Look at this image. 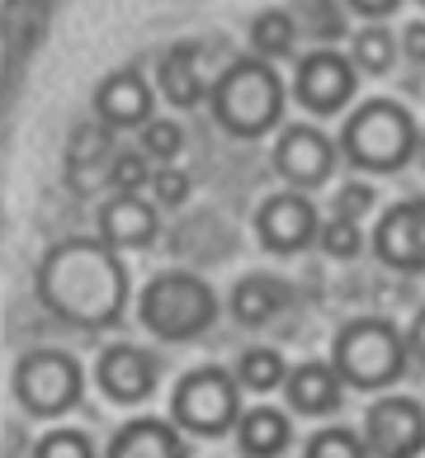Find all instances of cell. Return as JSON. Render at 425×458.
<instances>
[{"instance_id":"4dcf8cb0","label":"cell","mask_w":425,"mask_h":458,"mask_svg":"<svg viewBox=\"0 0 425 458\" xmlns=\"http://www.w3.org/2000/svg\"><path fill=\"white\" fill-rule=\"evenodd\" d=\"M151 194H157V203H166V208H180V203L190 199V175H184L180 165H161L157 180H151Z\"/></svg>"},{"instance_id":"277c9868","label":"cell","mask_w":425,"mask_h":458,"mask_svg":"<svg viewBox=\"0 0 425 458\" xmlns=\"http://www.w3.org/2000/svg\"><path fill=\"white\" fill-rule=\"evenodd\" d=\"M208 105H213L217 128H227L232 138H265L284 118V81L269 62L242 57L213 81Z\"/></svg>"},{"instance_id":"484cf974","label":"cell","mask_w":425,"mask_h":458,"mask_svg":"<svg viewBox=\"0 0 425 458\" xmlns=\"http://www.w3.org/2000/svg\"><path fill=\"white\" fill-rule=\"evenodd\" d=\"M317 246L327 250V256H336V260H354L364 250V227L345 223V217H327L321 232H317Z\"/></svg>"},{"instance_id":"3957f363","label":"cell","mask_w":425,"mask_h":458,"mask_svg":"<svg viewBox=\"0 0 425 458\" xmlns=\"http://www.w3.org/2000/svg\"><path fill=\"white\" fill-rule=\"evenodd\" d=\"M331 364L340 373L345 387H360V393H387L406 364H412V350H406V331L387 317H354L336 331L331 341Z\"/></svg>"},{"instance_id":"9c48e42d","label":"cell","mask_w":425,"mask_h":458,"mask_svg":"<svg viewBox=\"0 0 425 458\" xmlns=\"http://www.w3.org/2000/svg\"><path fill=\"white\" fill-rule=\"evenodd\" d=\"M95 383L114 406H142L161 383V360L132 341H114L95 360Z\"/></svg>"},{"instance_id":"6da1fadb","label":"cell","mask_w":425,"mask_h":458,"mask_svg":"<svg viewBox=\"0 0 425 458\" xmlns=\"http://www.w3.org/2000/svg\"><path fill=\"white\" fill-rule=\"evenodd\" d=\"M33 293L62 327L76 331H109L123 321L132 284L128 265L99 236H66L38 260Z\"/></svg>"},{"instance_id":"836d02e7","label":"cell","mask_w":425,"mask_h":458,"mask_svg":"<svg viewBox=\"0 0 425 458\" xmlns=\"http://www.w3.org/2000/svg\"><path fill=\"white\" fill-rule=\"evenodd\" d=\"M402 0H350L354 14H369V20H383V14H393Z\"/></svg>"},{"instance_id":"5b68a950","label":"cell","mask_w":425,"mask_h":458,"mask_svg":"<svg viewBox=\"0 0 425 458\" xmlns=\"http://www.w3.org/2000/svg\"><path fill=\"white\" fill-rule=\"evenodd\" d=\"M421 147V128L406 105L397 99H364L360 109L345 118L340 128V151H345L350 165L373 175H393L406 161L416 157Z\"/></svg>"},{"instance_id":"4fadbf2b","label":"cell","mask_w":425,"mask_h":458,"mask_svg":"<svg viewBox=\"0 0 425 458\" xmlns=\"http://www.w3.org/2000/svg\"><path fill=\"white\" fill-rule=\"evenodd\" d=\"M354 76L360 72H354L350 57L331 53V47H317V53H308L298 62L293 95L308 114H340L354 95Z\"/></svg>"},{"instance_id":"d6a6232c","label":"cell","mask_w":425,"mask_h":458,"mask_svg":"<svg viewBox=\"0 0 425 458\" xmlns=\"http://www.w3.org/2000/svg\"><path fill=\"white\" fill-rule=\"evenodd\" d=\"M406 350H412V360L425 369V308L412 317V327H406Z\"/></svg>"},{"instance_id":"ac0fdd59","label":"cell","mask_w":425,"mask_h":458,"mask_svg":"<svg viewBox=\"0 0 425 458\" xmlns=\"http://www.w3.org/2000/svg\"><path fill=\"white\" fill-rule=\"evenodd\" d=\"M288 302H293V288L275 275H242L232 288V317L242 327H269Z\"/></svg>"},{"instance_id":"5bb4252c","label":"cell","mask_w":425,"mask_h":458,"mask_svg":"<svg viewBox=\"0 0 425 458\" xmlns=\"http://www.w3.org/2000/svg\"><path fill=\"white\" fill-rule=\"evenodd\" d=\"M151 95L147 76L138 66H123V72H109L105 81L95 86V118L105 128H147L151 123Z\"/></svg>"},{"instance_id":"e0dca14e","label":"cell","mask_w":425,"mask_h":458,"mask_svg":"<svg viewBox=\"0 0 425 458\" xmlns=\"http://www.w3.org/2000/svg\"><path fill=\"white\" fill-rule=\"evenodd\" d=\"M105 458H190V449H184V435L175 420L138 416L114 430V439L105 445Z\"/></svg>"},{"instance_id":"cb8c5ba5","label":"cell","mask_w":425,"mask_h":458,"mask_svg":"<svg viewBox=\"0 0 425 458\" xmlns=\"http://www.w3.org/2000/svg\"><path fill=\"white\" fill-rule=\"evenodd\" d=\"M393 57H397V38L383 24H364L360 33H354V57H350L354 72L383 76V72H393Z\"/></svg>"},{"instance_id":"f1b7e54d","label":"cell","mask_w":425,"mask_h":458,"mask_svg":"<svg viewBox=\"0 0 425 458\" xmlns=\"http://www.w3.org/2000/svg\"><path fill=\"white\" fill-rule=\"evenodd\" d=\"M147 180H157L147 171V151H118V161H114V171H109V184L118 194H142V184Z\"/></svg>"},{"instance_id":"52a82bcc","label":"cell","mask_w":425,"mask_h":458,"mask_svg":"<svg viewBox=\"0 0 425 458\" xmlns=\"http://www.w3.org/2000/svg\"><path fill=\"white\" fill-rule=\"evenodd\" d=\"M85 397V373L76 364V354L38 345L20 354L14 364V402L24 406V416L33 420H62L66 411H76Z\"/></svg>"},{"instance_id":"7402d4cb","label":"cell","mask_w":425,"mask_h":458,"mask_svg":"<svg viewBox=\"0 0 425 458\" xmlns=\"http://www.w3.org/2000/svg\"><path fill=\"white\" fill-rule=\"evenodd\" d=\"M288 373L293 369L284 364V354L275 345H251L236 354V383L251 387V393H275V387L288 383Z\"/></svg>"},{"instance_id":"7c38bea8","label":"cell","mask_w":425,"mask_h":458,"mask_svg":"<svg viewBox=\"0 0 425 458\" xmlns=\"http://www.w3.org/2000/svg\"><path fill=\"white\" fill-rule=\"evenodd\" d=\"M373 256L402 275H425V199H402L378 217Z\"/></svg>"},{"instance_id":"d4e9b609","label":"cell","mask_w":425,"mask_h":458,"mask_svg":"<svg viewBox=\"0 0 425 458\" xmlns=\"http://www.w3.org/2000/svg\"><path fill=\"white\" fill-rule=\"evenodd\" d=\"M302 458H373V454H369V445H364L360 430H350V426H327V430H317V435L308 439Z\"/></svg>"},{"instance_id":"1f68e13d","label":"cell","mask_w":425,"mask_h":458,"mask_svg":"<svg viewBox=\"0 0 425 458\" xmlns=\"http://www.w3.org/2000/svg\"><path fill=\"white\" fill-rule=\"evenodd\" d=\"M402 53L425 66V20H412V24L402 29Z\"/></svg>"},{"instance_id":"2e32d148","label":"cell","mask_w":425,"mask_h":458,"mask_svg":"<svg viewBox=\"0 0 425 458\" xmlns=\"http://www.w3.org/2000/svg\"><path fill=\"white\" fill-rule=\"evenodd\" d=\"M157 208L142 203V194H114L99 203V242L114 250H147L157 242Z\"/></svg>"},{"instance_id":"d6986e66","label":"cell","mask_w":425,"mask_h":458,"mask_svg":"<svg viewBox=\"0 0 425 458\" xmlns=\"http://www.w3.org/2000/svg\"><path fill=\"white\" fill-rule=\"evenodd\" d=\"M293 445V420L279 406H251L236 426V449L242 458H284Z\"/></svg>"},{"instance_id":"8fae6325","label":"cell","mask_w":425,"mask_h":458,"mask_svg":"<svg viewBox=\"0 0 425 458\" xmlns=\"http://www.w3.org/2000/svg\"><path fill=\"white\" fill-rule=\"evenodd\" d=\"M275 171L293 184V190H317L336 171V142L312 123H288L275 142Z\"/></svg>"},{"instance_id":"e575fe53","label":"cell","mask_w":425,"mask_h":458,"mask_svg":"<svg viewBox=\"0 0 425 458\" xmlns=\"http://www.w3.org/2000/svg\"><path fill=\"white\" fill-rule=\"evenodd\" d=\"M421 5H425V0H421Z\"/></svg>"},{"instance_id":"f546056e","label":"cell","mask_w":425,"mask_h":458,"mask_svg":"<svg viewBox=\"0 0 425 458\" xmlns=\"http://www.w3.org/2000/svg\"><path fill=\"white\" fill-rule=\"evenodd\" d=\"M373 190L369 184H340L336 190V199H331V217H345V223H360V217L373 208Z\"/></svg>"},{"instance_id":"9a60e30c","label":"cell","mask_w":425,"mask_h":458,"mask_svg":"<svg viewBox=\"0 0 425 458\" xmlns=\"http://www.w3.org/2000/svg\"><path fill=\"white\" fill-rule=\"evenodd\" d=\"M284 397H288V411L293 416H336L340 402H345V383H340V373L331 360H302L293 373H288L284 383Z\"/></svg>"},{"instance_id":"4316f807","label":"cell","mask_w":425,"mask_h":458,"mask_svg":"<svg viewBox=\"0 0 425 458\" xmlns=\"http://www.w3.org/2000/svg\"><path fill=\"white\" fill-rule=\"evenodd\" d=\"M33 458H95V439L85 430H47L38 445H33Z\"/></svg>"},{"instance_id":"603a6c76","label":"cell","mask_w":425,"mask_h":458,"mask_svg":"<svg viewBox=\"0 0 425 458\" xmlns=\"http://www.w3.org/2000/svg\"><path fill=\"white\" fill-rule=\"evenodd\" d=\"M293 38H298V24L288 10H260L251 20V47L260 62H275V57H288L293 53Z\"/></svg>"},{"instance_id":"7a4b0ae2","label":"cell","mask_w":425,"mask_h":458,"mask_svg":"<svg viewBox=\"0 0 425 458\" xmlns=\"http://www.w3.org/2000/svg\"><path fill=\"white\" fill-rule=\"evenodd\" d=\"M217 312H223V302H217L213 284L190 269H161L138 293V321L170 345H190L208 335L217 327Z\"/></svg>"},{"instance_id":"ba28073f","label":"cell","mask_w":425,"mask_h":458,"mask_svg":"<svg viewBox=\"0 0 425 458\" xmlns=\"http://www.w3.org/2000/svg\"><path fill=\"white\" fill-rule=\"evenodd\" d=\"M364 445L373 458H421L425 454V406L416 397H402V393L369 402Z\"/></svg>"},{"instance_id":"ffe728a7","label":"cell","mask_w":425,"mask_h":458,"mask_svg":"<svg viewBox=\"0 0 425 458\" xmlns=\"http://www.w3.org/2000/svg\"><path fill=\"white\" fill-rule=\"evenodd\" d=\"M114 138H109V128L105 123H85L72 132V142H66V184L72 190H90L95 175H105V165L114 171Z\"/></svg>"},{"instance_id":"83f0119b","label":"cell","mask_w":425,"mask_h":458,"mask_svg":"<svg viewBox=\"0 0 425 458\" xmlns=\"http://www.w3.org/2000/svg\"><path fill=\"white\" fill-rule=\"evenodd\" d=\"M184 147V132L175 128V118H151V123L142 128V151L157 161H175Z\"/></svg>"},{"instance_id":"8992f818","label":"cell","mask_w":425,"mask_h":458,"mask_svg":"<svg viewBox=\"0 0 425 458\" xmlns=\"http://www.w3.org/2000/svg\"><path fill=\"white\" fill-rule=\"evenodd\" d=\"M242 383L223 364H199L175 383L170 393V420L184 435L199 439H223L242 426Z\"/></svg>"},{"instance_id":"30bf717a","label":"cell","mask_w":425,"mask_h":458,"mask_svg":"<svg viewBox=\"0 0 425 458\" xmlns=\"http://www.w3.org/2000/svg\"><path fill=\"white\" fill-rule=\"evenodd\" d=\"M317 232H321V217L312 208V199L298 194V190H279L255 208V236H260V246L275 250V256H298V250H308L317 242Z\"/></svg>"},{"instance_id":"44dd1931","label":"cell","mask_w":425,"mask_h":458,"mask_svg":"<svg viewBox=\"0 0 425 458\" xmlns=\"http://www.w3.org/2000/svg\"><path fill=\"white\" fill-rule=\"evenodd\" d=\"M194 43H175L170 53L161 57V72H157V81H161V95L170 99L175 109H194L203 95V81H199V72H194Z\"/></svg>"}]
</instances>
